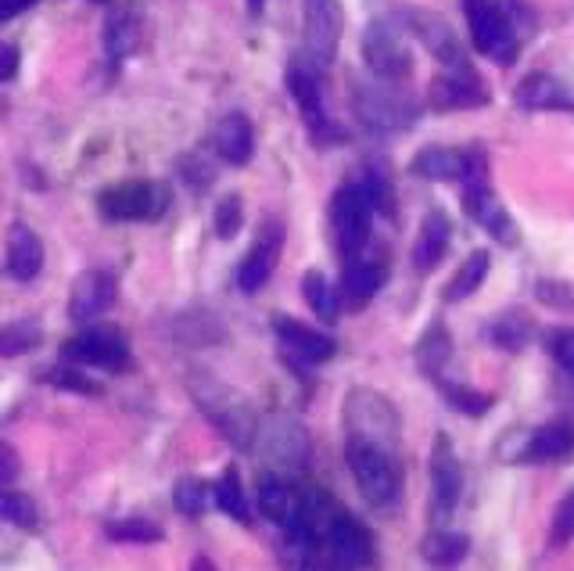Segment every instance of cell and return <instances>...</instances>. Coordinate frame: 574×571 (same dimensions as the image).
Returning a JSON list of instances; mask_svg holds the SVG:
<instances>
[{
  "mask_svg": "<svg viewBox=\"0 0 574 571\" xmlns=\"http://www.w3.org/2000/svg\"><path fill=\"white\" fill-rule=\"evenodd\" d=\"M345 460H348V471L363 492V500L371 507H392L395 500H399L403 471H399V460H395V449H385L377 443H366V438L348 435Z\"/></svg>",
  "mask_w": 574,
  "mask_h": 571,
  "instance_id": "cell-1",
  "label": "cell"
},
{
  "mask_svg": "<svg viewBox=\"0 0 574 571\" xmlns=\"http://www.w3.org/2000/svg\"><path fill=\"white\" fill-rule=\"evenodd\" d=\"M190 395H195V403L201 406V414L223 432L227 443L241 446V449L252 446L259 424H255V414L244 395H238L230 385H223V381H216L212 374L190 377Z\"/></svg>",
  "mask_w": 574,
  "mask_h": 571,
  "instance_id": "cell-2",
  "label": "cell"
},
{
  "mask_svg": "<svg viewBox=\"0 0 574 571\" xmlns=\"http://www.w3.org/2000/svg\"><path fill=\"white\" fill-rule=\"evenodd\" d=\"M345 432L385 449H399V414L374 388H352L345 395Z\"/></svg>",
  "mask_w": 574,
  "mask_h": 571,
  "instance_id": "cell-3",
  "label": "cell"
},
{
  "mask_svg": "<svg viewBox=\"0 0 574 571\" xmlns=\"http://www.w3.org/2000/svg\"><path fill=\"white\" fill-rule=\"evenodd\" d=\"M374 212H377V201L371 195V187H366V180L345 184L331 198V224H334V233H337V245H342V252L348 259L356 252H363L366 238H371Z\"/></svg>",
  "mask_w": 574,
  "mask_h": 571,
  "instance_id": "cell-4",
  "label": "cell"
},
{
  "mask_svg": "<svg viewBox=\"0 0 574 571\" xmlns=\"http://www.w3.org/2000/svg\"><path fill=\"white\" fill-rule=\"evenodd\" d=\"M470 37H474V48L481 54L495 58L499 65H507L518 58V37H513V25L507 19V11L495 4V0H463Z\"/></svg>",
  "mask_w": 574,
  "mask_h": 571,
  "instance_id": "cell-5",
  "label": "cell"
},
{
  "mask_svg": "<svg viewBox=\"0 0 574 571\" xmlns=\"http://www.w3.org/2000/svg\"><path fill=\"white\" fill-rule=\"evenodd\" d=\"M363 58L366 65H371L374 76L380 80H395V76H406L409 65H414V54H409V43L403 37V29L380 19L366 29L363 37Z\"/></svg>",
  "mask_w": 574,
  "mask_h": 571,
  "instance_id": "cell-6",
  "label": "cell"
},
{
  "mask_svg": "<svg viewBox=\"0 0 574 571\" xmlns=\"http://www.w3.org/2000/svg\"><path fill=\"white\" fill-rule=\"evenodd\" d=\"M302 37L309 62L316 69L331 65L337 54V40H342V4L337 0H305Z\"/></svg>",
  "mask_w": 574,
  "mask_h": 571,
  "instance_id": "cell-7",
  "label": "cell"
},
{
  "mask_svg": "<svg viewBox=\"0 0 574 571\" xmlns=\"http://www.w3.org/2000/svg\"><path fill=\"white\" fill-rule=\"evenodd\" d=\"M460 492H463L460 457H456L449 435L438 432L431 446V518L446 521L456 510V503H460Z\"/></svg>",
  "mask_w": 574,
  "mask_h": 571,
  "instance_id": "cell-8",
  "label": "cell"
},
{
  "mask_svg": "<svg viewBox=\"0 0 574 571\" xmlns=\"http://www.w3.org/2000/svg\"><path fill=\"white\" fill-rule=\"evenodd\" d=\"M356 112L359 120L374 129H403L414 123L417 105L403 91H395V86L366 83L356 91Z\"/></svg>",
  "mask_w": 574,
  "mask_h": 571,
  "instance_id": "cell-9",
  "label": "cell"
},
{
  "mask_svg": "<svg viewBox=\"0 0 574 571\" xmlns=\"http://www.w3.org/2000/svg\"><path fill=\"white\" fill-rule=\"evenodd\" d=\"M169 195L166 187H158L152 180H129L119 187H108L101 195V209L108 219H155L166 212Z\"/></svg>",
  "mask_w": 574,
  "mask_h": 571,
  "instance_id": "cell-10",
  "label": "cell"
},
{
  "mask_svg": "<svg viewBox=\"0 0 574 571\" xmlns=\"http://www.w3.org/2000/svg\"><path fill=\"white\" fill-rule=\"evenodd\" d=\"M320 547H327L331 571H356L363 564H371V558H374L371 532H366L356 518H348L345 510L334 518V525L327 529V536H323Z\"/></svg>",
  "mask_w": 574,
  "mask_h": 571,
  "instance_id": "cell-11",
  "label": "cell"
},
{
  "mask_svg": "<svg viewBox=\"0 0 574 571\" xmlns=\"http://www.w3.org/2000/svg\"><path fill=\"white\" fill-rule=\"evenodd\" d=\"M62 353L72 363H86V367H101V371H119L129 360L126 339L112 328H91L76 334V339L62 345Z\"/></svg>",
  "mask_w": 574,
  "mask_h": 571,
  "instance_id": "cell-12",
  "label": "cell"
},
{
  "mask_svg": "<svg viewBox=\"0 0 574 571\" xmlns=\"http://www.w3.org/2000/svg\"><path fill=\"white\" fill-rule=\"evenodd\" d=\"M281 241H284L281 224H267V227L259 230L252 252H248L241 259V267H238V288L241 291H248V295H252V291H259L262 284L270 281L276 259H281Z\"/></svg>",
  "mask_w": 574,
  "mask_h": 571,
  "instance_id": "cell-13",
  "label": "cell"
},
{
  "mask_svg": "<svg viewBox=\"0 0 574 571\" xmlns=\"http://www.w3.org/2000/svg\"><path fill=\"white\" fill-rule=\"evenodd\" d=\"M115 302V281L105 270H86L76 277L72 284V299H69V313L76 324H91V320L105 316Z\"/></svg>",
  "mask_w": 574,
  "mask_h": 571,
  "instance_id": "cell-14",
  "label": "cell"
},
{
  "mask_svg": "<svg viewBox=\"0 0 574 571\" xmlns=\"http://www.w3.org/2000/svg\"><path fill=\"white\" fill-rule=\"evenodd\" d=\"M463 205H467V216L474 219V224H481L484 230L492 233L495 241H503V245H518V227H513V219L510 212L503 209V201H499L492 195V187L489 184H478V187H467L463 190Z\"/></svg>",
  "mask_w": 574,
  "mask_h": 571,
  "instance_id": "cell-15",
  "label": "cell"
},
{
  "mask_svg": "<svg viewBox=\"0 0 574 571\" xmlns=\"http://www.w3.org/2000/svg\"><path fill=\"white\" fill-rule=\"evenodd\" d=\"M273 331L288 353L299 356L302 363H327L334 356V339H327L323 331L299 324V320H291V316H276Z\"/></svg>",
  "mask_w": 574,
  "mask_h": 571,
  "instance_id": "cell-16",
  "label": "cell"
},
{
  "mask_svg": "<svg viewBox=\"0 0 574 571\" xmlns=\"http://www.w3.org/2000/svg\"><path fill=\"white\" fill-rule=\"evenodd\" d=\"M489 101L484 86L470 76V69H449L446 76H438L431 83V105L438 112H449V108H478Z\"/></svg>",
  "mask_w": 574,
  "mask_h": 571,
  "instance_id": "cell-17",
  "label": "cell"
},
{
  "mask_svg": "<svg viewBox=\"0 0 574 571\" xmlns=\"http://www.w3.org/2000/svg\"><path fill=\"white\" fill-rule=\"evenodd\" d=\"M574 453V421H550L535 428L528 435L521 460H535V464H546V460H564Z\"/></svg>",
  "mask_w": 574,
  "mask_h": 571,
  "instance_id": "cell-18",
  "label": "cell"
},
{
  "mask_svg": "<svg viewBox=\"0 0 574 571\" xmlns=\"http://www.w3.org/2000/svg\"><path fill=\"white\" fill-rule=\"evenodd\" d=\"M259 510L281 529H294V521L302 515V496L294 492L284 478L262 475L259 478Z\"/></svg>",
  "mask_w": 574,
  "mask_h": 571,
  "instance_id": "cell-19",
  "label": "cell"
},
{
  "mask_svg": "<svg viewBox=\"0 0 574 571\" xmlns=\"http://www.w3.org/2000/svg\"><path fill=\"white\" fill-rule=\"evenodd\" d=\"M414 25H417V33L424 40V48H428L441 65L467 69V54L460 48V40H456V33L449 29V22H441L438 14L420 11V14H414Z\"/></svg>",
  "mask_w": 574,
  "mask_h": 571,
  "instance_id": "cell-20",
  "label": "cell"
},
{
  "mask_svg": "<svg viewBox=\"0 0 574 571\" xmlns=\"http://www.w3.org/2000/svg\"><path fill=\"white\" fill-rule=\"evenodd\" d=\"M8 270L14 281H33L43 270V241L25 224H14L8 230Z\"/></svg>",
  "mask_w": 574,
  "mask_h": 571,
  "instance_id": "cell-21",
  "label": "cell"
},
{
  "mask_svg": "<svg viewBox=\"0 0 574 571\" xmlns=\"http://www.w3.org/2000/svg\"><path fill=\"white\" fill-rule=\"evenodd\" d=\"M518 105L528 112H561V108H574V94L561 80L546 76V72H535L518 86Z\"/></svg>",
  "mask_w": 574,
  "mask_h": 571,
  "instance_id": "cell-22",
  "label": "cell"
},
{
  "mask_svg": "<svg viewBox=\"0 0 574 571\" xmlns=\"http://www.w3.org/2000/svg\"><path fill=\"white\" fill-rule=\"evenodd\" d=\"M216 152H219V158H223V163H230V166H244L248 158H252V152H255V134H252V123L244 120V115H223V120H219V126H216Z\"/></svg>",
  "mask_w": 574,
  "mask_h": 571,
  "instance_id": "cell-23",
  "label": "cell"
},
{
  "mask_svg": "<svg viewBox=\"0 0 574 571\" xmlns=\"http://www.w3.org/2000/svg\"><path fill=\"white\" fill-rule=\"evenodd\" d=\"M262 438H267V457L276 460V464L299 467V464L305 460V453H309L305 432H302L294 421H288V417L270 421L267 432H262Z\"/></svg>",
  "mask_w": 574,
  "mask_h": 571,
  "instance_id": "cell-24",
  "label": "cell"
},
{
  "mask_svg": "<svg viewBox=\"0 0 574 571\" xmlns=\"http://www.w3.org/2000/svg\"><path fill=\"white\" fill-rule=\"evenodd\" d=\"M449 216L446 212H438L431 209L428 216H424V224H420V233H417V245H414V267L417 270H435L441 256H446V248H449Z\"/></svg>",
  "mask_w": 574,
  "mask_h": 571,
  "instance_id": "cell-25",
  "label": "cell"
},
{
  "mask_svg": "<svg viewBox=\"0 0 574 571\" xmlns=\"http://www.w3.org/2000/svg\"><path fill=\"white\" fill-rule=\"evenodd\" d=\"M316 65H305V62H291L288 65V91L291 97L299 101V108L305 115V123L316 129L327 126V120H323V105H320V83H316Z\"/></svg>",
  "mask_w": 574,
  "mask_h": 571,
  "instance_id": "cell-26",
  "label": "cell"
},
{
  "mask_svg": "<svg viewBox=\"0 0 574 571\" xmlns=\"http://www.w3.org/2000/svg\"><path fill=\"white\" fill-rule=\"evenodd\" d=\"M380 284H385V267L380 262H371V259H348L345 267V277H342V288L352 305H366L371 302Z\"/></svg>",
  "mask_w": 574,
  "mask_h": 571,
  "instance_id": "cell-27",
  "label": "cell"
},
{
  "mask_svg": "<svg viewBox=\"0 0 574 571\" xmlns=\"http://www.w3.org/2000/svg\"><path fill=\"white\" fill-rule=\"evenodd\" d=\"M467 155L449 152V148H424L414 158V173L424 180H463Z\"/></svg>",
  "mask_w": 574,
  "mask_h": 571,
  "instance_id": "cell-28",
  "label": "cell"
},
{
  "mask_svg": "<svg viewBox=\"0 0 574 571\" xmlns=\"http://www.w3.org/2000/svg\"><path fill=\"white\" fill-rule=\"evenodd\" d=\"M470 553V539L463 532H449V529H438L420 543V558L435 564V568H452L460 564Z\"/></svg>",
  "mask_w": 574,
  "mask_h": 571,
  "instance_id": "cell-29",
  "label": "cell"
},
{
  "mask_svg": "<svg viewBox=\"0 0 574 571\" xmlns=\"http://www.w3.org/2000/svg\"><path fill=\"white\" fill-rule=\"evenodd\" d=\"M489 262L492 256L484 252V248H478V252H470L463 259V267L452 273V281L446 284V299L449 302H463L470 295H478V288L484 284V277H489Z\"/></svg>",
  "mask_w": 574,
  "mask_h": 571,
  "instance_id": "cell-30",
  "label": "cell"
},
{
  "mask_svg": "<svg viewBox=\"0 0 574 571\" xmlns=\"http://www.w3.org/2000/svg\"><path fill=\"white\" fill-rule=\"evenodd\" d=\"M40 339H43L40 324H33V320H14V324L0 328V360L33 353V349L40 345Z\"/></svg>",
  "mask_w": 574,
  "mask_h": 571,
  "instance_id": "cell-31",
  "label": "cell"
},
{
  "mask_svg": "<svg viewBox=\"0 0 574 571\" xmlns=\"http://www.w3.org/2000/svg\"><path fill=\"white\" fill-rule=\"evenodd\" d=\"M302 295L309 302V310H313L320 320H327V324H331V320L337 316V295H334L331 281L320 270H309L302 277Z\"/></svg>",
  "mask_w": 574,
  "mask_h": 571,
  "instance_id": "cell-32",
  "label": "cell"
},
{
  "mask_svg": "<svg viewBox=\"0 0 574 571\" xmlns=\"http://www.w3.org/2000/svg\"><path fill=\"white\" fill-rule=\"evenodd\" d=\"M449 353H452V339L441 324H431L428 331H424V339L417 342V360L428 374H438L441 363L449 360Z\"/></svg>",
  "mask_w": 574,
  "mask_h": 571,
  "instance_id": "cell-33",
  "label": "cell"
},
{
  "mask_svg": "<svg viewBox=\"0 0 574 571\" xmlns=\"http://www.w3.org/2000/svg\"><path fill=\"white\" fill-rule=\"evenodd\" d=\"M528 339H532V324H528V316L521 310H510V313H503L492 324V342L499 349H510V353H518V349L528 345Z\"/></svg>",
  "mask_w": 574,
  "mask_h": 571,
  "instance_id": "cell-34",
  "label": "cell"
},
{
  "mask_svg": "<svg viewBox=\"0 0 574 571\" xmlns=\"http://www.w3.org/2000/svg\"><path fill=\"white\" fill-rule=\"evenodd\" d=\"M0 521H8V525H19V529L33 532L36 525H40L36 503L29 500V496H22V492L0 489Z\"/></svg>",
  "mask_w": 574,
  "mask_h": 571,
  "instance_id": "cell-35",
  "label": "cell"
},
{
  "mask_svg": "<svg viewBox=\"0 0 574 571\" xmlns=\"http://www.w3.org/2000/svg\"><path fill=\"white\" fill-rule=\"evenodd\" d=\"M161 525L147 521V518H119L108 525V539L115 543H161Z\"/></svg>",
  "mask_w": 574,
  "mask_h": 571,
  "instance_id": "cell-36",
  "label": "cell"
},
{
  "mask_svg": "<svg viewBox=\"0 0 574 571\" xmlns=\"http://www.w3.org/2000/svg\"><path fill=\"white\" fill-rule=\"evenodd\" d=\"M216 503H219V510H227L230 518L248 521V500H244V489H241L238 467H227L223 478L216 481Z\"/></svg>",
  "mask_w": 574,
  "mask_h": 571,
  "instance_id": "cell-37",
  "label": "cell"
},
{
  "mask_svg": "<svg viewBox=\"0 0 574 571\" xmlns=\"http://www.w3.org/2000/svg\"><path fill=\"white\" fill-rule=\"evenodd\" d=\"M441 395H446V399L460 409V414H467V417H484L492 409V395L474 392L467 385H456V381H446V385H441Z\"/></svg>",
  "mask_w": 574,
  "mask_h": 571,
  "instance_id": "cell-38",
  "label": "cell"
},
{
  "mask_svg": "<svg viewBox=\"0 0 574 571\" xmlns=\"http://www.w3.org/2000/svg\"><path fill=\"white\" fill-rule=\"evenodd\" d=\"M105 43H108V54L112 58H126L129 51L137 48V22L129 19V14H112Z\"/></svg>",
  "mask_w": 574,
  "mask_h": 571,
  "instance_id": "cell-39",
  "label": "cell"
},
{
  "mask_svg": "<svg viewBox=\"0 0 574 571\" xmlns=\"http://www.w3.org/2000/svg\"><path fill=\"white\" fill-rule=\"evenodd\" d=\"M173 503H176L180 515L198 518L205 510V503H209V489H205V481H198V478H180L176 481V489H173Z\"/></svg>",
  "mask_w": 574,
  "mask_h": 571,
  "instance_id": "cell-40",
  "label": "cell"
},
{
  "mask_svg": "<svg viewBox=\"0 0 574 571\" xmlns=\"http://www.w3.org/2000/svg\"><path fill=\"white\" fill-rule=\"evenodd\" d=\"M574 539V489L564 492V500L556 503L553 510V521H550V547L561 550L564 543Z\"/></svg>",
  "mask_w": 574,
  "mask_h": 571,
  "instance_id": "cell-41",
  "label": "cell"
},
{
  "mask_svg": "<svg viewBox=\"0 0 574 571\" xmlns=\"http://www.w3.org/2000/svg\"><path fill=\"white\" fill-rule=\"evenodd\" d=\"M244 224V212H241V198L238 195H227V198H219L216 205V212H212V227L219 238H233V233L241 230Z\"/></svg>",
  "mask_w": 574,
  "mask_h": 571,
  "instance_id": "cell-42",
  "label": "cell"
},
{
  "mask_svg": "<svg viewBox=\"0 0 574 571\" xmlns=\"http://www.w3.org/2000/svg\"><path fill=\"white\" fill-rule=\"evenodd\" d=\"M43 381L54 388H65V392H80V395H97L101 385H94L91 377L80 374V371H72V367H51V371H43Z\"/></svg>",
  "mask_w": 574,
  "mask_h": 571,
  "instance_id": "cell-43",
  "label": "cell"
},
{
  "mask_svg": "<svg viewBox=\"0 0 574 571\" xmlns=\"http://www.w3.org/2000/svg\"><path fill=\"white\" fill-rule=\"evenodd\" d=\"M550 353L564 371L574 374V331H553L550 334Z\"/></svg>",
  "mask_w": 574,
  "mask_h": 571,
  "instance_id": "cell-44",
  "label": "cell"
},
{
  "mask_svg": "<svg viewBox=\"0 0 574 571\" xmlns=\"http://www.w3.org/2000/svg\"><path fill=\"white\" fill-rule=\"evenodd\" d=\"M22 471V460H19V453H14V446L8 443H0V486H8V481H14Z\"/></svg>",
  "mask_w": 574,
  "mask_h": 571,
  "instance_id": "cell-45",
  "label": "cell"
},
{
  "mask_svg": "<svg viewBox=\"0 0 574 571\" xmlns=\"http://www.w3.org/2000/svg\"><path fill=\"white\" fill-rule=\"evenodd\" d=\"M19 65H22L19 48H14V43H0V83L19 76Z\"/></svg>",
  "mask_w": 574,
  "mask_h": 571,
  "instance_id": "cell-46",
  "label": "cell"
},
{
  "mask_svg": "<svg viewBox=\"0 0 574 571\" xmlns=\"http://www.w3.org/2000/svg\"><path fill=\"white\" fill-rule=\"evenodd\" d=\"M33 0H0V14H14V11H25Z\"/></svg>",
  "mask_w": 574,
  "mask_h": 571,
  "instance_id": "cell-47",
  "label": "cell"
},
{
  "mask_svg": "<svg viewBox=\"0 0 574 571\" xmlns=\"http://www.w3.org/2000/svg\"><path fill=\"white\" fill-rule=\"evenodd\" d=\"M190 571H216V564L209 558H198L195 564H190Z\"/></svg>",
  "mask_w": 574,
  "mask_h": 571,
  "instance_id": "cell-48",
  "label": "cell"
},
{
  "mask_svg": "<svg viewBox=\"0 0 574 571\" xmlns=\"http://www.w3.org/2000/svg\"><path fill=\"white\" fill-rule=\"evenodd\" d=\"M262 8H267V0H248V11H252V14H259Z\"/></svg>",
  "mask_w": 574,
  "mask_h": 571,
  "instance_id": "cell-49",
  "label": "cell"
}]
</instances>
